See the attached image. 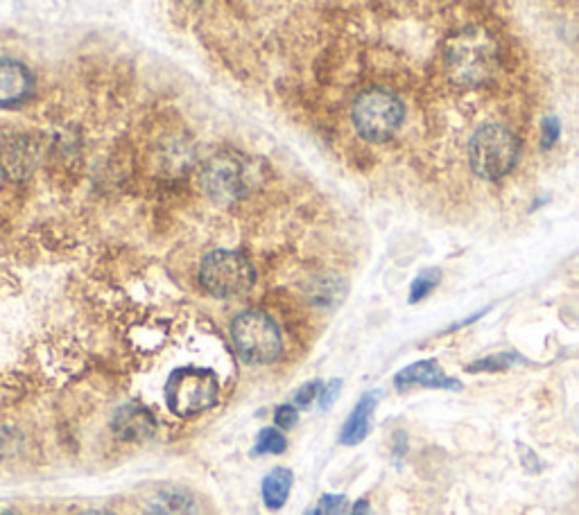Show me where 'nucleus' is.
<instances>
[{
    "mask_svg": "<svg viewBox=\"0 0 579 515\" xmlns=\"http://www.w3.org/2000/svg\"><path fill=\"white\" fill-rule=\"evenodd\" d=\"M518 156H521L518 136L500 122H487L471 136L469 163L475 177L485 181L505 179L518 165Z\"/></svg>",
    "mask_w": 579,
    "mask_h": 515,
    "instance_id": "1",
    "label": "nucleus"
},
{
    "mask_svg": "<svg viewBox=\"0 0 579 515\" xmlns=\"http://www.w3.org/2000/svg\"><path fill=\"white\" fill-rule=\"evenodd\" d=\"M351 120L362 141L380 145L399 134L405 120V107L399 95L376 86L358 95L353 102Z\"/></svg>",
    "mask_w": 579,
    "mask_h": 515,
    "instance_id": "2",
    "label": "nucleus"
},
{
    "mask_svg": "<svg viewBox=\"0 0 579 515\" xmlns=\"http://www.w3.org/2000/svg\"><path fill=\"white\" fill-rule=\"evenodd\" d=\"M231 339L247 364H272L283 353V337L270 314L247 310L231 321Z\"/></svg>",
    "mask_w": 579,
    "mask_h": 515,
    "instance_id": "3",
    "label": "nucleus"
},
{
    "mask_svg": "<svg viewBox=\"0 0 579 515\" xmlns=\"http://www.w3.org/2000/svg\"><path fill=\"white\" fill-rule=\"evenodd\" d=\"M256 283V269L240 251L215 249L200 265V285L215 299H233L249 292Z\"/></svg>",
    "mask_w": 579,
    "mask_h": 515,
    "instance_id": "4",
    "label": "nucleus"
},
{
    "mask_svg": "<svg viewBox=\"0 0 579 515\" xmlns=\"http://www.w3.org/2000/svg\"><path fill=\"white\" fill-rule=\"evenodd\" d=\"M220 384L215 373L197 366H184L172 371L166 384V400L172 414L190 418L211 409L218 403Z\"/></svg>",
    "mask_w": 579,
    "mask_h": 515,
    "instance_id": "5",
    "label": "nucleus"
},
{
    "mask_svg": "<svg viewBox=\"0 0 579 515\" xmlns=\"http://www.w3.org/2000/svg\"><path fill=\"white\" fill-rule=\"evenodd\" d=\"M446 66L453 80L460 84L475 86L487 82L496 71L494 43L480 34H460L446 52Z\"/></svg>",
    "mask_w": 579,
    "mask_h": 515,
    "instance_id": "6",
    "label": "nucleus"
},
{
    "mask_svg": "<svg viewBox=\"0 0 579 515\" xmlns=\"http://www.w3.org/2000/svg\"><path fill=\"white\" fill-rule=\"evenodd\" d=\"M206 195L220 204H231L243 197L245 174L243 165L231 156H215L202 174Z\"/></svg>",
    "mask_w": 579,
    "mask_h": 515,
    "instance_id": "7",
    "label": "nucleus"
},
{
    "mask_svg": "<svg viewBox=\"0 0 579 515\" xmlns=\"http://www.w3.org/2000/svg\"><path fill=\"white\" fill-rule=\"evenodd\" d=\"M394 387L399 391L410 389H442V391H462L464 384L446 375L442 364L437 360H419L410 366H405L394 375Z\"/></svg>",
    "mask_w": 579,
    "mask_h": 515,
    "instance_id": "8",
    "label": "nucleus"
},
{
    "mask_svg": "<svg viewBox=\"0 0 579 515\" xmlns=\"http://www.w3.org/2000/svg\"><path fill=\"white\" fill-rule=\"evenodd\" d=\"M34 93L30 68L16 59H0V109H16Z\"/></svg>",
    "mask_w": 579,
    "mask_h": 515,
    "instance_id": "9",
    "label": "nucleus"
},
{
    "mask_svg": "<svg viewBox=\"0 0 579 515\" xmlns=\"http://www.w3.org/2000/svg\"><path fill=\"white\" fill-rule=\"evenodd\" d=\"M111 430L118 439L141 443L157 432V418L141 403H125L116 409L114 418H111Z\"/></svg>",
    "mask_w": 579,
    "mask_h": 515,
    "instance_id": "10",
    "label": "nucleus"
},
{
    "mask_svg": "<svg viewBox=\"0 0 579 515\" xmlns=\"http://www.w3.org/2000/svg\"><path fill=\"white\" fill-rule=\"evenodd\" d=\"M380 398H383V391L374 389V391H367V394L358 400V405L353 407V412L342 425V432H340L342 445H358L367 439L371 432V418H374Z\"/></svg>",
    "mask_w": 579,
    "mask_h": 515,
    "instance_id": "11",
    "label": "nucleus"
},
{
    "mask_svg": "<svg viewBox=\"0 0 579 515\" xmlns=\"http://www.w3.org/2000/svg\"><path fill=\"white\" fill-rule=\"evenodd\" d=\"M143 515H200V509L195 497L184 488L166 486L148 497Z\"/></svg>",
    "mask_w": 579,
    "mask_h": 515,
    "instance_id": "12",
    "label": "nucleus"
},
{
    "mask_svg": "<svg viewBox=\"0 0 579 515\" xmlns=\"http://www.w3.org/2000/svg\"><path fill=\"white\" fill-rule=\"evenodd\" d=\"M34 165H37V152H34L28 138H19V141L0 147V172L7 179L21 181L30 177Z\"/></svg>",
    "mask_w": 579,
    "mask_h": 515,
    "instance_id": "13",
    "label": "nucleus"
},
{
    "mask_svg": "<svg viewBox=\"0 0 579 515\" xmlns=\"http://www.w3.org/2000/svg\"><path fill=\"white\" fill-rule=\"evenodd\" d=\"M292 470L288 468H274L265 475L261 484V497L263 504L270 511H281L285 502H288L290 491H292Z\"/></svg>",
    "mask_w": 579,
    "mask_h": 515,
    "instance_id": "14",
    "label": "nucleus"
},
{
    "mask_svg": "<svg viewBox=\"0 0 579 515\" xmlns=\"http://www.w3.org/2000/svg\"><path fill=\"white\" fill-rule=\"evenodd\" d=\"M527 360L516 351H500L494 355H487V357H480V360L471 362L466 366V373H505L509 369H514V366H525Z\"/></svg>",
    "mask_w": 579,
    "mask_h": 515,
    "instance_id": "15",
    "label": "nucleus"
},
{
    "mask_svg": "<svg viewBox=\"0 0 579 515\" xmlns=\"http://www.w3.org/2000/svg\"><path fill=\"white\" fill-rule=\"evenodd\" d=\"M439 283H442V269H437V267L423 269V272L417 274V278H414L412 285H410L408 303L414 305V303L426 301L428 296L437 290Z\"/></svg>",
    "mask_w": 579,
    "mask_h": 515,
    "instance_id": "16",
    "label": "nucleus"
},
{
    "mask_svg": "<svg viewBox=\"0 0 579 515\" xmlns=\"http://www.w3.org/2000/svg\"><path fill=\"white\" fill-rule=\"evenodd\" d=\"M285 448H288V443H285V436L281 430H276V427H265L258 434L256 439V448H254V455L261 457V455H283Z\"/></svg>",
    "mask_w": 579,
    "mask_h": 515,
    "instance_id": "17",
    "label": "nucleus"
},
{
    "mask_svg": "<svg viewBox=\"0 0 579 515\" xmlns=\"http://www.w3.org/2000/svg\"><path fill=\"white\" fill-rule=\"evenodd\" d=\"M561 138V120L557 116H546L541 120V150H552Z\"/></svg>",
    "mask_w": 579,
    "mask_h": 515,
    "instance_id": "18",
    "label": "nucleus"
},
{
    "mask_svg": "<svg viewBox=\"0 0 579 515\" xmlns=\"http://www.w3.org/2000/svg\"><path fill=\"white\" fill-rule=\"evenodd\" d=\"M516 450H518V457H521V464L525 468V473L539 475L543 470V461L539 459L537 452H534L530 445H525V443H518Z\"/></svg>",
    "mask_w": 579,
    "mask_h": 515,
    "instance_id": "19",
    "label": "nucleus"
},
{
    "mask_svg": "<svg viewBox=\"0 0 579 515\" xmlns=\"http://www.w3.org/2000/svg\"><path fill=\"white\" fill-rule=\"evenodd\" d=\"M319 394H322V382L313 380V382L304 384V387L297 391L295 403H297V407H310L319 398Z\"/></svg>",
    "mask_w": 579,
    "mask_h": 515,
    "instance_id": "20",
    "label": "nucleus"
},
{
    "mask_svg": "<svg viewBox=\"0 0 579 515\" xmlns=\"http://www.w3.org/2000/svg\"><path fill=\"white\" fill-rule=\"evenodd\" d=\"M319 509H322V515H347V497L344 495H324Z\"/></svg>",
    "mask_w": 579,
    "mask_h": 515,
    "instance_id": "21",
    "label": "nucleus"
},
{
    "mask_svg": "<svg viewBox=\"0 0 579 515\" xmlns=\"http://www.w3.org/2000/svg\"><path fill=\"white\" fill-rule=\"evenodd\" d=\"M297 421H299V412H297V407H292V405H281V407H276V412H274V423L279 425V430H290V427H295Z\"/></svg>",
    "mask_w": 579,
    "mask_h": 515,
    "instance_id": "22",
    "label": "nucleus"
},
{
    "mask_svg": "<svg viewBox=\"0 0 579 515\" xmlns=\"http://www.w3.org/2000/svg\"><path fill=\"white\" fill-rule=\"evenodd\" d=\"M340 391H342V380L340 378H335L326 384V387H322V394H319V407L326 409L331 407L337 398H340Z\"/></svg>",
    "mask_w": 579,
    "mask_h": 515,
    "instance_id": "23",
    "label": "nucleus"
},
{
    "mask_svg": "<svg viewBox=\"0 0 579 515\" xmlns=\"http://www.w3.org/2000/svg\"><path fill=\"white\" fill-rule=\"evenodd\" d=\"M405 452H408V434L399 432V434H396V439H394V450H392L394 464H401L403 457H405Z\"/></svg>",
    "mask_w": 579,
    "mask_h": 515,
    "instance_id": "24",
    "label": "nucleus"
},
{
    "mask_svg": "<svg viewBox=\"0 0 579 515\" xmlns=\"http://www.w3.org/2000/svg\"><path fill=\"white\" fill-rule=\"evenodd\" d=\"M489 312V308H485V310H480V312H475V314H471L469 319H464V321H460V324H455V326H451L446 330V333H453V330H460V328H464V326H469V324H475V321L478 319H482L485 317V314Z\"/></svg>",
    "mask_w": 579,
    "mask_h": 515,
    "instance_id": "25",
    "label": "nucleus"
},
{
    "mask_svg": "<svg viewBox=\"0 0 579 515\" xmlns=\"http://www.w3.org/2000/svg\"><path fill=\"white\" fill-rule=\"evenodd\" d=\"M349 515H374V511H371V504H369V500H358L356 504L351 506Z\"/></svg>",
    "mask_w": 579,
    "mask_h": 515,
    "instance_id": "26",
    "label": "nucleus"
},
{
    "mask_svg": "<svg viewBox=\"0 0 579 515\" xmlns=\"http://www.w3.org/2000/svg\"><path fill=\"white\" fill-rule=\"evenodd\" d=\"M80 515H114V513H109V511H84Z\"/></svg>",
    "mask_w": 579,
    "mask_h": 515,
    "instance_id": "27",
    "label": "nucleus"
},
{
    "mask_svg": "<svg viewBox=\"0 0 579 515\" xmlns=\"http://www.w3.org/2000/svg\"><path fill=\"white\" fill-rule=\"evenodd\" d=\"M304 515H322V509H319V506L317 509H308Z\"/></svg>",
    "mask_w": 579,
    "mask_h": 515,
    "instance_id": "28",
    "label": "nucleus"
},
{
    "mask_svg": "<svg viewBox=\"0 0 579 515\" xmlns=\"http://www.w3.org/2000/svg\"><path fill=\"white\" fill-rule=\"evenodd\" d=\"M0 515H14V513H10V511H5V513H0Z\"/></svg>",
    "mask_w": 579,
    "mask_h": 515,
    "instance_id": "29",
    "label": "nucleus"
}]
</instances>
